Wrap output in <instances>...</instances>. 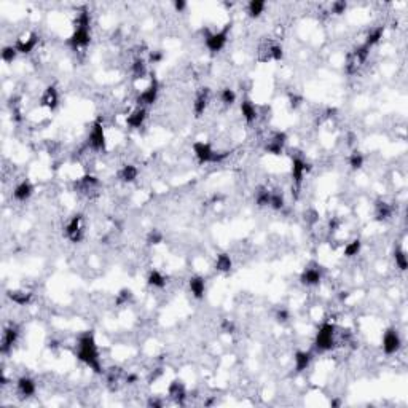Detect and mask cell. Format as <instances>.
I'll use <instances>...</instances> for the list:
<instances>
[{
  "instance_id": "1",
  "label": "cell",
  "mask_w": 408,
  "mask_h": 408,
  "mask_svg": "<svg viewBox=\"0 0 408 408\" xmlns=\"http://www.w3.org/2000/svg\"><path fill=\"white\" fill-rule=\"evenodd\" d=\"M77 359L80 362H83L86 367H89L94 373H102V364H100V357H99V349H97V343L94 338V333L92 332H85L81 333L77 340Z\"/></svg>"
},
{
  "instance_id": "2",
  "label": "cell",
  "mask_w": 408,
  "mask_h": 408,
  "mask_svg": "<svg viewBox=\"0 0 408 408\" xmlns=\"http://www.w3.org/2000/svg\"><path fill=\"white\" fill-rule=\"evenodd\" d=\"M67 43L73 50L86 48L91 43V15L88 8H81L73 21V32L69 37Z\"/></svg>"
},
{
  "instance_id": "3",
  "label": "cell",
  "mask_w": 408,
  "mask_h": 408,
  "mask_svg": "<svg viewBox=\"0 0 408 408\" xmlns=\"http://www.w3.org/2000/svg\"><path fill=\"white\" fill-rule=\"evenodd\" d=\"M191 148L199 164H219V163H224L230 156V152H217L211 144L202 142V141L193 142Z\"/></svg>"
},
{
  "instance_id": "4",
  "label": "cell",
  "mask_w": 408,
  "mask_h": 408,
  "mask_svg": "<svg viewBox=\"0 0 408 408\" xmlns=\"http://www.w3.org/2000/svg\"><path fill=\"white\" fill-rule=\"evenodd\" d=\"M337 326L332 322H324L319 327L316 338H314V348L319 352L332 351L337 345Z\"/></svg>"
},
{
  "instance_id": "5",
  "label": "cell",
  "mask_w": 408,
  "mask_h": 408,
  "mask_svg": "<svg viewBox=\"0 0 408 408\" xmlns=\"http://www.w3.org/2000/svg\"><path fill=\"white\" fill-rule=\"evenodd\" d=\"M370 56V48L365 46L364 43L356 46L354 50H351L346 56V62H345V72L348 75H356V73L360 70V67L364 66Z\"/></svg>"
},
{
  "instance_id": "6",
  "label": "cell",
  "mask_w": 408,
  "mask_h": 408,
  "mask_svg": "<svg viewBox=\"0 0 408 408\" xmlns=\"http://www.w3.org/2000/svg\"><path fill=\"white\" fill-rule=\"evenodd\" d=\"M230 31H231V23L225 24L220 31H216V32L206 31V32H204V45H206V48L211 53L222 51L228 43Z\"/></svg>"
},
{
  "instance_id": "7",
  "label": "cell",
  "mask_w": 408,
  "mask_h": 408,
  "mask_svg": "<svg viewBox=\"0 0 408 408\" xmlns=\"http://www.w3.org/2000/svg\"><path fill=\"white\" fill-rule=\"evenodd\" d=\"M88 145L91 147V150H94V152H106L107 137H106L104 123H102L100 118H97L91 126V131L88 136Z\"/></svg>"
},
{
  "instance_id": "8",
  "label": "cell",
  "mask_w": 408,
  "mask_h": 408,
  "mask_svg": "<svg viewBox=\"0 0 408 408\" xmlns=\"http://www.w3.org/2000/svg\"><path fill=\"white\" fill-rule=\"evenodd\" d=\"M158 94H160V83L156 80L155 75H152L150 81H148V85L139 92L137 97H136V106L137 107H148V106H153L156 99H158Z\"/></svg>"
},
{
  "instance_id": "9",
  "label": "cell",
  "mask_w": 408,
  "mask_h": 408,
  "mask_svg": "<svg viewBox=\"0 0 408 408\" xmlns=\"http://www.w3.org/2000/svg\"><path fill=\"white\" fill-rule=\"evenodd\" d=\"M64 233L66 238L70 241L72 244H78L85 238V219L81 214H75L69 222L66 228H64Z\"/></svg>"
},
{
  "instance_id": "10",
  "label": "cell",
  "mask_w": 408,
  "mask_h": 408,
  "mask_svg": "<svg viewBox=\"0 0 408 408\" xmlns=\"http://www.w3.org/2000/svg\"><path fill=\"white\" fill-rule=\"evenodd\" d=\"M311 171V164L306 161L301 156L295 155L292 156V182H293V188H295V193H298L301 183L304 180V175Z\"/></svg>"
},
{
  "instance_id": "11",
  "label": "cell",
  "mask_w": 408,
  "mask_h": 408,
  "mask_svg": "<svg viewBox=\"0 0 408 408\" xmlns=\"http://www.w3.org/2000/svg\"><path fill=\"white\" fill-rule=\"evenodd\" d=\"M402 348V338L400 333L397 332V329L389 327L384 333H383V340H381V349L386 356H392L395 352H398V349Z\"/></svg>"
},
{
  "instance_id": "12",
  "label": "cell",
  "mask_w": 408,
  "mask_h": 408,
  "mask_svg": "<svg viewBox=\"0 0 408 408\" xmlns=\"http://www.w3.org/2000/svg\"><path fill=\"white\" fill-rule=\"evenodd\" d=\"M322 279H324V270L318 263H311L308 266H304V270L300 274V282L306 287L319 285Z\"/></svg>"
},
{
  "instance_id": "13",
  "label": "cell",
  "mask_w": 408,
  "mask_h": 408,
  "mask_svg": "<svg viewBox=\"0 0 408 408\" xmlns=\"http://www.w3.org/2000/svg\"><path fill=\"white\" fill-rule=\"evenodd\" d=\"M285 145H287V134L284 131H274V133H271V136H268L263 148L266 153L277 156L284 152Z\"/></svg>"
},
{
  "instance_id": "14",
  "label": "cell",
  "mask_w": 408,
  "mask_h": 408,
  "mask_svg": "<svg viewBox=\"0 0 408 408\" xmlns=\"http://www.w3.org/2000/svg\"><path fill=\"white\" fill-rule=\"evenodd\" d=\"M100 187V180L92 174H85L81 175L80 179H77V182L73 183V188H75L77 193L85 194V196H89V194L96 193V190Z\"/></svg>"
},
{
  "instance_id": "15",
  "label": "cell",
  "mask_w": 408,
  "mask_h": 408,
  "mask_svg": "<svg viewBox=\"0 0 408 408\" xmlns=\"http://www.w3.org/2000/svg\"><path fill=\"white\" fill-rule=\"evenodd\" d=\"M211 102V89L208 86L204 88H199L196 96H194V100H193V114L196 118L202 117L204 112H206V109Z\"/></svg>"
},
{
  "instance_id": "16",
  "label": "cell",
  "mask_w": 408,
  "mask_h": 408,
  "mask_svg": "<svg viewBox=\"0 0 408 408\" xmlns=\"http://www.w3.org/2000/svg\"><path fill=\"white\" fill-rule=\"evenodd\" d=\"M37 45H39V35L35 32H29L26 35H21L20 39H16L15 48L20 54H29L35 50Z\"/></svg>"
},
{
  "instance_id": "17",
  "label": "cell",
  "mask_w": 408,
  "mask_h": 408,
  "mask_svg": "<svg viewBox=\"0 0 408 408\" xmlns=\"http://www.w3.org/2000/svg\"><path fill=\"white\" fill-rule=\"evenodd\" d=\"M18 338H20V330H18L16 326H10L4 329L2 341H0V351H2V354H8V352L13 349Z\"/></svg>"
},
{
  "instance_id": "18",
  "label": "cell",
  "mask_w": 408,
  "mask_h": 408,
  "mask_svg": "<svg viewBox=\"0 0 408 408\" xmlns=\"http://www.w3.org/2000/svg\"><path fill=\"white\" fill-rule=\"evenodd\" d=\"M40 106L48 109V110H56L59 106V91L56 89V86H46L40 96Z\"/></svg>"
},
{
  "instance_id": "19",
  "label": "cell",
  "mask_w": 408,
  "mask_h": 408,
  "mask_svg": "<svg viewBox=\"0 0 408 408\" xmlns=\"http://www.w3.org/2000/svg\"><path fill=\"white\" fill-rule=\"evenodd\" d=\"M168 395L175 403L183 405L185 398H187V387H185V384L180 381V379H172L168 386Z\"/></svg>"
},
{
  "instance_id": "20",
  "label": "cell",
  "mask_w": 408,
  "mask_h": 408,
  "mask_svg": "<svg viewBox=\"0 0 408 408\" xmlns=\"http://www.w3.org/2000/svg\"><path fill=\"white\" fill-rule=\"evenodd\" d=\"M241 115H243L244 118V122L247 125H252L257 122V118H258V110H257V106L254 104L252 100H250L249 97H244L243 100H241Z\"/></svg>"
},
{
  "instance_id": "21",
  "label": "cell",
  "mask_w": 408,
  "mask_h": 408,
  "mask_svg": "<svg viewBox=\"0 0 408 408\" xmlns=\"http://www.w3.org/2000/svg\"><path fill=\"white\" fill-rule=\"evenodd\" d=\"M147 120V109L145 107H136L131 114L126 117V126L131 129L142 128Z\"/></svg>"
},
{
  "instance_id": "22",
  "label": "cell",
  "mask_w": 408,
  "mask_h": 408,
  "mask_svg": "<svg viewBox=\"0 0 408 408\" xmlns=\"http://www.w3.org/2000/svg\"><path fill=\"white\" fill-rule=\"evenodd\" d=\"M188 289L191 295L196 300H202L204 295H206V281H204L202 276H191L188 279Z\"/></svg>"
},
{
  "instance_id": "23",
  "label": "cell",
  "mask_w": 408,
  "mask_h": 408,
  "mask_svg": "<svg viewBox=\"0 0 408 408\" xmlns=\"http://www.w3.org/2000/svg\"><path fill=\"white\" fill-rule=\"evenodd\" d=\"M34 194V185L29 180H21L13 190V198L16 201H27Z\"/></svg>"
},
{
  "instance_id": "24",
  "label": "cell",
  "mask_w": 408,
  "mask_h": 408,
  "mask_svg": "<svg viewBox=\"0 0 408 408\" xmlns=\"http://www.w3.org/2000/svg\"><path fill=\"white\" fill-rule=\"evenodd\" d=\"M313 360V352L310 351H296L293 356V365H295V372L301 373L306 368L310 367Z\"/></svg>"
},
{
  "instance_id": "25",
  "label": "cell",
  "mask_w": 408,
  "mask_h": 408,
  "mask_svg": "<svg viewBox=\"0 0 408 408\" xmlns=\"http://www.w3.org/2000/svg\"><path fill=\"white\" fill-rule=\"evenodd\" d=\"M16 389L23 397H32L37 391V384L31 376H21L16 381Z\"/></svg>"
},
{
  "instance_id": "26",
  "label": "cell",
  "mask_w": 408,
  "mask_h": 408,
  "mask_svg": "<svg viewBox=\"0 0 408 408\" xmlns=\"http://www.w3.org/2000/svg\"><path fill=\"white\" fill-rule=\"evenodd\" d=\"M7 296L10 298L15 304H20V306H26L32 301V296L34 293L29 292V290H24V289H15V290H8Z\"/></svg>"
},
{
  "instance_id": "27",
  "label": "cell",
  "mask_w": 408,
  "mask_h": 408,
  "mask_svg": "<svg viewBox=\"0 0 408 408\" xmlns=\"http://www.w3.org/2000/svg\"><path fill=\"white\" fill-rule=\"evenodd\" d=\"M383 35H384V26H376V27H373V29H370L367 32L364 45L368 46V48L372 50L375 45H378L379 42H381Z\"/></svg>"
},
{
  "instance_id": "28",
  "label": "cell",
  "mask_w": 408,
  "mask_h": 408,
  "mask_svg": "<svg viewBox=\"0 0 408 408\" xmlns=\"http://www.w3.org/2000/svg\"><path fill=\"white\" fill-rule=\"evenodd\" d=\"M394 208L386 201H376L375 204V220L376 222H384L392 216Z\"/></svg>"
},
{
  "instance_id": "29",
  "label": "cell",
  "mask_w": 408,
  "mask_h": 408,
  "mask_svg": "<svg viewBox=\"0 0 408 408\" xmlns=\"http://www.w3.org/2000/svg\"><path fill=\"white\" fill-rule=\"evenodd\" d=\"M270 198H271V190L268 187H258L255 190L254 199L258 208H270Z\"/></svg>"
},
{
  "instance_id": "30",
  "label": "cell",
  "mask_w": 408,
  "mask_h": 408,
  "mask_svg": "<svg viewBox=\"0 0 408 408\" xmlns=\"http://www.w3.org/2000/svg\"><path fill=\"white\" fill-rule=\"evenodd\" d=\"M214 268L219 271V273H230L233 270V260H231V257L225 252H222L216 257V265Z\"/></svg>"
},
{
  "instance_id": "31",
  "label": "cell",
  "mask_w": 408,
  "mask_h": 408,
  "mask_svg": "<svg viewBox=\"0 0 408 408\" xmlns=\"http://www.w3.org/2000/svg\"><path fill=\"white\" fill-rule=\"evenodd\" d=\"M120 180L125 183H131L139 177V169L134 164H125L122 169H120Z\"/></svg>"
},
{
  "instance_id": "32",
  "label": "cell",
  "mask_w": 408,
  "mask_h": 408,
  "mask_svg": "<svg viewBox=\"0 0 408 408\" xmlns=\"http://www.w3.org/2000/svg\"><path fill=\"white\" fill-rule=\"evenodd\" d=\"M147 61L144 58H136L131 64V73H133V78L136 80H141L147 75Z\"/></svg>"
},
{
  "instance_id": "33",
  "label": "cell",
  "mask_w": 408,
  "mask_h": 408,
  "mask_svg": "<svg viewBox=\"0 0 408 408\" xmlns=\"http://www.w3.org/2000/svg\"><path fill=\"white\" fill-rule=\"evenodd\" d=\"M265 8H266L265 0H250L247 4V15L255 20V18H260L265 13Z\"/></svg>"
},
{
  "instance_id": "34",
  "label": "cell",
  "mask_w": 408,
  "mask_h": 408,
  "mask_svg": "<svg viewBox=\"0 0 408 408\" xmlns=\"http://www.w3.org/2000/svg\"><path fill=\"white\" fill-rule=\"evenodd\" d=\"M147 284L150 287H153V289H163V287L166 285V277H164V274L161 271L152 270L147 276Z\"/></svg>"
},
{
  "instance_id": "35",
  "label": "cell",
  "mask_w": 408,
  "mask_h": 408,
  "mask_svg": "<svg viewBox=\"0 0 408 408\" xmlns=\"http://www.w3.org/2000/svg\"><path fill=\"white\" fill-rule=\"evenodd\" d=\"M285 206V198L281 190H271V198H270V208L273 211H281Z\"/></svg>"
},
{
  "instance_id": "36",
  "label": "cell",
  "mask_w": 408,
  "mask_h": 408,
  "mask_svg": "<svg viewBox=\"0 0 408 408\" xmlns=\"http://www.w3.org/2000/svg\"><path fill=\"white\" fill-rule=\"evenodd\" d=\"M360 249H362V241H360V239H352V241H349V243L345 246V249H343V255L348 257V258H352V257L359 255Z\"/></svg>"
},
{
  "instance_id": "37",
  "label": "cell",
  "mask_w": 408,
  "mask_h": 408,
  "mask_svg": "<svg viewBox=\"0 0 408 408\" xmlns=\"http://www.w3.org/2000/svg\"><path fill=\"white\" fill-rule=\"evenodd\" d=\"M394 262L397 265V268L400 271H406L408 270V258H406V252L402 247H395L394 249Z\"/></svg>"
},
{
  "instance_id": "38",
  "label": "cell",
  "mask_w": 408,
  "mask_h": 408,
  "mask_svg": "<svg viewBox=\"0 0 408 408\" xmlns=\"http://www.w3.org/2000/svg\"><path fill=\"white\" fill-rule=\"evenodd\" d=\"M349 166H351V169H354V171H359V169H362V166L365 163V156L364 153H360L359 150H354L351 155H349Z\"/></svg>"
},
{
  "instance_id": "39",
  "label": "cell",
  "mask_w": 408,
  "mask_h": 408,
  "mask_svg": "<svg viewBox=\"0 0 408 408\" xmlns=\"http://www.w3.org/2000/svg\"><path fill=\"white\" fill-rule=\"evenodd\" d=\"M236 92L231 88H224L220 91V100L225 107H231L236 102Z\"/></svg>"
},
{
  "instance_id": "40",
  "label": "cell",
  "mask_w": 408,
  "mask_h": 408,
  "mask_svg": "<svg viewBox=\"0 0 408 408\" xmlns=\"http://www.w3.org/2000/svg\"><path fill=\"white\" fill-rule=\"evenodd\" d=\"M133 296L134 295H133L131 289H122L115 296V304L117 306H125V304H128L129 301L133 300Z\"/></svg>"
},
{
  "instance_id": "41",
  "label": "cell",
  "mask_w": 408,
  "mask_h": 408,
  "mask_svg": "<svg viewBox=\"0 0 408 408\" xmlns=\"http://www.w3.org/2000/svg\"><path fill=\"white\" fill-rule=\"evenodd\" d=\"M284 59V48L276 42L270 43V61H276L279 62Z\"/></svg>"
},
{
  "instance_id": "42",
  "label": "cell",
  "mask_w": 408,
  "mask_h": 408,
  "mask_svg": "<svg viewBox=\"0 0 408 408\" xmlns=\"http://www.w3.org/2000/svg\"><path fill=\"white\" fill-rule=\"evenodd\" d=\"M163 239H164V236H163L161 231L153 228V230L148 231V235H147V244L148 246H158V244L163 243Z\"/></svg>"
},
{
  "instance_id": "43",
  "label": "cell",
  "mask_w": 408,
  "mask_h": 408,
  "mask_svg": "<svg viewBox=\"0 0 408 408\" xmlns=\"http://www.w3.org/2000/svg\"><path fill=\"white\" fill-rule=\"evenodd\" d=\"M18 54H20V53L16 51L15 45L4 46V48H2V61L7 62V64H10V62H13V61L16 59Z\"/></svg>"
},
{
  "instance_id": "44",
  "label": "cell",
  "mask_w": 408,
  "mask_h": 408,
  "mask_svg": "<svg viewBox=\"0 0 408 408\" xmlns=\"http://www.w3.org/2000/svg\"><path fill=\"white\" fill-rule=\"evenodd\" d=\"M303 217H304V222L308 225H316L318 222H319V212L314 209V208H308L304 211V214H303Z\"/></svg>"
},
{
  "instance_id": "45",
  "label": "cell",
  "mask_w": 408,
  "mask_h": 408,
  "mask_svg": "<svg viewBox=\"0 0 408 408\" xmlns=\"http://www.w3.org/2000/svg\"><path fill=\"white\" fill-rule=\"evenodd\" d=\"M346 10H348V2H345V0H335V2L330 5V13L332 15L340 16V15L345 13Z\"/></svg>"
},
{
  "instance_id": "46",
  "label": "cell",
  "mask_w": 408,
  "mask_h": 408,
  "mask_svg": "<svg viewBox=\"0 0 408 408\" xmlns=\"http://www.w3.org/2000/svg\"><path fill=\"white\" fill-rule=\"evenodd\" d=\"M164 59V53L161 50H153L148 53V64H160Z\"/></svg>"
},
{
  "instance_id": "47",
  "label": "cell",
  "mask_w": 408,
  "mask_h": 408,
  "mask_svg": "<svg viewBox=\"0 0 408 408\" xmlns=\"http://www.w3.org/2000/svg\"><path fill=\"white\" fill-rule=\"evenodd\" d=\"M220 329L222 332H225V333H235L236 332V326H235V322L231 321V319H222L220 322Z\"/></svg>"
},
{
  "instance_id": "48",
  "label": "cell",
  "mask_w": 408,
  "mask_h": 408,
  "mask_svg": "<svg viewBox=\"0 0 408 408\" xmlns=\"http://www.w3.org/2000/svg\"><path fill=\"white\" fill-rule=\"evenodd\" d=\"M276 321L279 322V324H285L287 321L290 319V313L287 311V310H284V308H281V310H277L276 311Z\"/></svg>"
},
{
  "instance_id": "49",
  "label": "cell",
  "mask_w": 408,
  "mask_h": 408,
  "mask_svg": "<svg viewBox=\"0 0 408 408\" xmlns=\"http://www.w3.org/2000/svg\"><path fill=\"white\" fill-rule=\"evenodd\" d=\"M340 225H341V220L338 217H332L329 222V231L330 233H335V231L340 228Z\"/></svg>"
},
{
  "instance_id": "50",
  "label": "cell",
  "mask_w": 408,
  "mask_h": 408,
  "mask_svg": "<svg viewBox=\"0 0 408 408\" xmlns=\"http://www.w3.org/2000/svg\"><path fill=\"white\" fill-rule=\"evenodd\" d=\"M187 8H188V4L185 2V0H175L174 2V10L177 13H183Z\"/></svg>"
},
{
  "instance_id": "51",
  "label": "cell",
  "mask_w": 408,
  "mask_h": 408,
  "mask_svg": "<svg viewBox=\"0 0 408 408\" xmlns=\"http://www.w3.org/2000/svg\"><path fill=\"white\" fill-rule=\"evenodd\" d=\"M301 100H303V97H301V96H296V94L290 96V97H289L290 109H296V107H298V106L301 104Z\"/></svg>"
},
{
  "instance_id": "52",
  "label": "cell",
  "mask_w": 408,
  "mask_h": 408,
  "mask_svg": "<svg viewBox=\"0 0 408 408\" xmlns=\"http://www.w3.org/2000/svg\"><path fill=\"white\" fill-rule=\"evenodd\" d=\"M148 406H153V408H161L164 403L163 400H160V398H156V397H152V398H148V402H147Z\"/></svg>"
},
{
  "instance_id": "53",
  "label": "cell",
  "mask_w": 408,
  "mask_h": 408,
  "mask_svg": "<svg viewBox=\"0 0 408 408\" xmlns=\"http://www.w3.org/2000/svg\"><path fill=\"white\" fill-rule=\"evenodd\" d=\"M139 379V376L137 375H134V373H128L126 376H125V381L128 383V384H134L136 381Z\"/></svg>"
},
{
  "instance_id": "54",
  "label": "cell",
  "mask_w": 408,
  "mask_h": 408,
  "mask_svg": "<svg viewBox=\"0 0 408 408\" xmlns=\"http://www.w3.org/2000/svg\"><path fill=\"white\" fill-rule=\"evenodd\" d=\"M161 375H163V370H161V368H158V370H156L155 373H152V375H150V379H148V381H150V383L153 381V383H155L156 379H158V378H160Z\"/></svg>"
},
{
  "instance_id": "55",
  "label": "cell",
  "mask_w": 408,
  "mask_h": 408,
  "mask_svg": "<svg viewBox=\"0 0 408 408\" xmlns=\"http://www.w3.org/2000/svg\"><path fill=\"white\" fill-rule=\"evenodd\" d=\"M348 296H349V293H348V292H341V295H340V300H341V301H343V300H346Z\"/></svg>"
}]
</instances>
